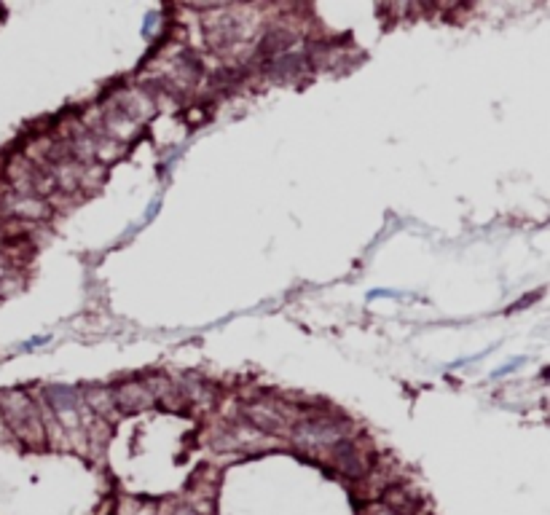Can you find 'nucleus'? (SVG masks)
<instances>
[{"label": "nucleus", "instance_id": "obj_1", "mask_svg": "<svg viewBox=\"0 0 550 515\" xmlns=\"http://www.w3.org/2000/svg\"><path fill=\"white\" fill-rule=\"evenodd\" d=\"M292 432H295V438L301 443H309V446H333V443L344 440V429L327 416L301 421V424L292 427Z\"/></svg>", "mask_w": 550, "mask_h": 515}, {"label": "nucleus", "instance_id": "obj_2", "mask_svg": "<svg viewBox=\"0 0 550 515\" xmlns=\"http://www.w3.org/2000/svg\"><path fill=\"white\" fill-rule=\"evenodd\" d=\"M250 418L258 424L260 429H282L285 427V418L277 414V408H266V405H253L250 408Z\"/></svg>", "mask_w": 550, "mask_h": 515}, {"label": "nucleus", "instance_id": "obj_3", "mask_svg": "<svg viewBox=\"0 0 550 515\" xmlns=\"http://www.w3.org/2000/svg\"><path fill=\"white\" fill-rule=\"evenodd\" d=\"M118 405L127 408V411L145 408V405H151V394H148L142 386H124L121 394H118Z\"/></svg>", "mask_w": 550, "mask_h": 515}, {"label": "nucleus", "instance_id": "obj_4", "mask_svg": "<svg viewBox=\"0 0 550 515\" xmlns=\"http://www.w3.org/2000/svg\"><path fill=\"white\" fill-rule=\"evenodd\" d=\"M362 515H397L395 510H389L387 505H371V507H365Z\"/></svg>", "mask_w": 550, "mask_h": 515}]
</instances>
